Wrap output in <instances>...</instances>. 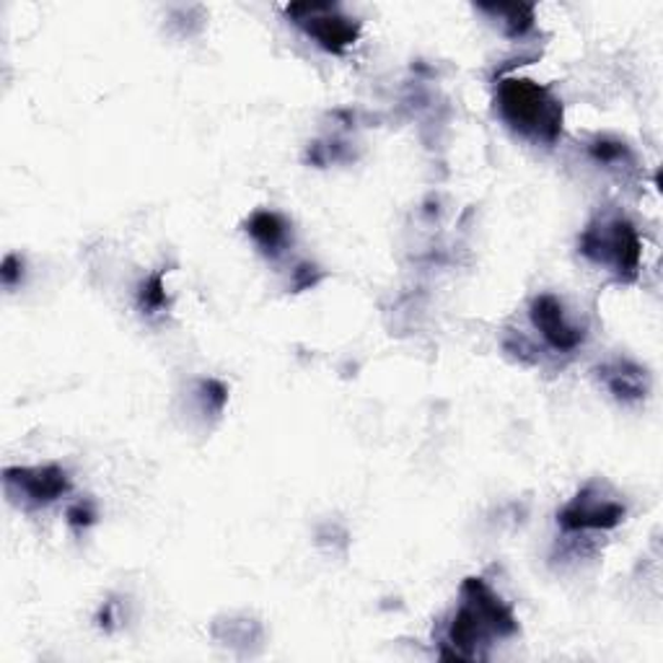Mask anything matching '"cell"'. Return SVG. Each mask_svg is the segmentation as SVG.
Returning <instances> with one entry per match:
<instances>
[{
	"label": "cell",
	"mask_w": 663,
	"mask_h": 663,
	"mask_svg": "<svg viewBox=\"0 0 663 663\" xmlns=\"http://www.w3.org/2000/svg\"><path fill=\"white\" fill-rule=\"evenodd\" d=\"M461 609L448 627L451 659H474L477 648L493 638H508L519 629L513 612L503 604L498 594L482 578H467L461 586Z\"/></svg>",
	"instance_id": "obj_1"
},
{
	"label": "cell",
	"mask_w": 663,
	"mask_h": 663,
	"mask_svg": "<svg viewBox=\"0 0 663 663\" xmlns=\"http://www.w3.org/2000/svg\"><path fill=\"white\" fill-rule=\"evenodd\" d=\"M500 117L511 125L519 136L537 140V143H558L562 132V104L545 86L528 78H503L495 91Z\"/></svg>",
	"instance_id": "obj_2"
},
{
	"label": "cell",
	"mask_w": 663,
	"mask_h": 663,
	"mask_svg": "<svg viewBox=\"0 0 663 663\" xmlns=\"http://www.w3.org/2000/svg\"><path fill=\"white\" fill-rule=\"evenodd\" d=\"M578 250L596 265L612 267L620 280H635L640 270L642 241L625 218H601L581 233Z\"/></svg>",
	"instance_id": "obj_3"
},
{
	"label": "cell",
	"mask_w": 663,
	"mask_h": 663,
	"mask_svg": "<svg viewBox=\"0 0 663 663\" xmlns=\"http://www.w3.org/2000/svg\"><path fill=\"white\" fill-rule=\"evenodd\" d=\"M288 18L304 29L321 50L345 52L347 47H353L360 37V22L358 18L345 16L337 5L332 3H291L285 9Z\"/></svg>",
	"instance_id": "obj_4"
},
{
	"label": "cell",
	"mask_w": 663,
	"mask_h": 663,
	"mask_svg": "<svg viewBox=\"0 0 663 663\" xmlns=\"http://www.w3.org/2000/svg\"><path fill=\"white\" fill-rule=\"evenodd\" d=\"M627 508L609 490L607 482H588L575 498L558 513V524L565 532H601L625 521Z\"/></svg>",
	"instance_id": "obj_5"
},
{
	"label": "cell",
	"mask_w": 663,
	"mask_h": 663,
	"mask_svg": "<svg viewBox=\"0 0 663 663\" xmlns=\"http://www.w3.org/2000/svg\"><path fill=\"white\" fill-rule=\"evenodd\" d=\"M3 482L11 498L29 508L52 503L71 490L68 472L60 467H11Z\"/></svg>",
	"instance_id": "obj_6"
},
{
	"label": "cell",
	"mask_w": 663,
	"mask_h": 663,
	"mask_svg": "<svg viewBox=\"0 0 663 663\" xmlns=\"http://www.w3.org/2000/svg\"><path fill=\"white\" fill-rule=\"evenodd\" d=\"M532 324L541 332V337L547 340V345L558 353H573L575 347L584 345L586 332L581 327L571 324V319L565 317L560 298L541 293L532 301Z\"/></svg>",
	"instance_id": "obj_7"
},
{
	"label": "cell",
	"mask_w": 663,
	"mask_h": 663,
	"mask_svg": "<svg viewBox=\"0 0 663 663\" xmlns=\"http://www.w3.org/2000/svg\"><path fill=\"white\" fill-rule=\"evenodd\" d=\"M601 379L620 401H640L648 394V373L633 360H614L604 368H599Z\"/></svg>",
	"instance_id": "obj_8"
},
{
	"label": "cell",
	"mask_w": 663,
	"mask_h": 663,
	"mask_svg": "<svg viewBox=\"0 0 663 663\" xmlns=\"http://www.w3.org/2000/svg\"><path fill=\"white\" fill-rule=\"evenodd\" d=\"M246 233H250L254 244H257L267 257H278L288 246V224L272 211L254 213V216L246 220Z\"/></svg>",
	"instance_id": "obj_9"
},
{
	"label": "cell",
	"mask_w": 663,
	"mask_h": 663,
	"mask_svg": "<svg viewBox=\"0 0 663 663\" xmlns=\"http://www.w3.org/2000/svg\"><path fill=\"white\" fill-rule=\"evenodd\" d=\"M482 11L500 16V24L506 26L508 37L526 35V31L534 26L532 5H482Z\"/></svg>",
	"instance_id": "obj_10"
},
{
	"label": "cell",
	"mask_w": 663,
	"mask_h": 663,
	"mask_svg": "<svg viewBox=\"0 0 663 663\" xmlns=\"http://www.w3.org/2000/svg\"><path fill=\"white\" fill-rule=\"evenodd\" d=\"M138 306L140 311L149 314H161L169 306V296H166V288H164V270L153 272L151 278H145L143 283L138 288Z\"/></svg>",
	"instance_id": "obj_11"
},
{
	"label": "cell",
	"mask_w": 663,
	"mask_h": 663,
	"mask_svg": "<svg viewBox=\"0 0 663 663\" xmlns=\"http://www.w3.org/2000/svg\"><path fill=\"white\" fill-rule=\"evenodd\" d=\"M588 153H591L594 161H599V164L604 166H617L629 161V149L625 143H620V140H609V138H599L594 140L591 145H588Z\"/></svg>",
	"instance_id": "obj_12"
},
{
	"label": "cell",
	"mask_w": 663,
	"mask_h": 663,
	"mask_svg": "<svg viewBox=\"0 0 663 663\" xmlns=\"http://www.w3.org/2000/svg\"><path fill=\"white\" fill-rule=\"evenodd\" d=\"M200 392H203L205 405L211 407L213 412H220V410H224L226 401H229V390H226L220 381H213V379L203 381V384H200Z\"/></svg>",
	"instance_id": "obj_13"
},
{
	"label": "cell",
	"mask_w": 663,
	"mask_h": 663,
	"mask_svg": "<svg viewBox=\"0 0 663 663\" xmlns=\"http://www.w3.org/2000/svg\"><path fill=\"white\" fill-rule=\"evenodd\" d=\"M93 521H97V513H93L91 503H76L68 511V524L73 528H86V526H91Z\"/></svg>",
	"instance_id": "obj_14"
},
{
	"label": "cell",
	"mask_w": 663,
	"mask_h": 663,
	"mask_svg": "<svg viewBox=\"0 0 663 663\" xmlns=\"http://www.w3.org/2000/svg\"><path fill=\"white\" fill-rule=\"evenodd\" d=\"M321 280V272H317V267L311 265H301L296 272H293V288L296 291H306V288H314Z\"/></svg>",
	"instance_id": "obj_15"
},
{
	"label": "cell",
	"mask_w": 663,
	"mask_h": 663,
	"mask_svg": "<svg viewBox=\"0 0 663 663\" xmlns=\"http://www.w3.org/2000/svg\"><path fill=\"white\" fill-rule=\"evenodd\" d=\"M22 270H24L22 259H18L16 254H9V257L3 259V270H0V275H3V285L5 288L16 285V280H18V275H22Z\"/></svg>",
	"instance_id": "obj_16"
}]
</instances>
